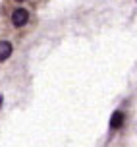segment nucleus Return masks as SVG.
I'll use <instances>...</instances> for the list:
<instances>
[{
    "instance_id": "obj_1",
    "label": "nucleus",
    "mask_w": 137,
    "mask_h": 147,
    "mask_svg": "<svg viewBox=\"0 0 137 147\" xmlns=\"http://www.w3.org/2000/svg\"><path fill=\"white\" fill-rule=\"evenodd\" d=\"M29 20V12L27 10H23V8H17V10H14V14H12V23H14L15 27H21V25H25Z\"/></svg>"
},
{
    "instance_id": "obj_2",
    "label": "nucleus",
    "mask_w": 137,
    "mask_h": 147,
    "mask_svg": "<svg viewBox=\"0 0 137 147\" xmlns=\"http://www.w3.org/2000/svg\"><path fill=\"white\" fill-rule=\"evenodd\" d=\"M10 54H12V45L8 41H0V62L10 58Z\"/></svg>"
},
{
    "instance_id": "obj_3",
    "label": "nucleus",
    "mask_w": 137,
    "mask_h": 147,
    "mask_svg": "<svg viewBox=\"0 0 137 147\" xmlns=\"http://www.w3.org/2000/svg\"><path fill=\"white\" fill-rule=\"evenodd\" d=\"M124 124V112L122 110H116L114 114L110 116V128H120Z\"/></svg>"
},
{
    "instance_id": "obj_4",
    "label": "nucleus",
    "mask_w": 137,
    "mask_h": 147,
    "mask_svg": "<svg viewBox=\"0 0 137 147\" xmlns=\"http://www.w3.org/2000/svg\"><path fill=\"white\" fill-rule=\"evenodd\" d=\"M0 107H2V97H0Z\"/></svg>"
},
{
    "instance_id": "obj_5",
    "label": "nucleus",
    "mask_w": 137,
    "mask_h": 147,
    "mask_svg": "<svg viewBox=\"0 0 137 147\" xmlns=\"http://www.w3.org/2000/svg\"><path fill=\"white\" fill-rule=\"evenodd\" d=\"M17 2H21V0H17Z\"/></svg>"
}]
</instances>
